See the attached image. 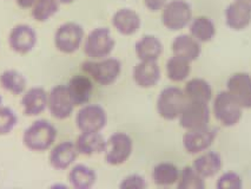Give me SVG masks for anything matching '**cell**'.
I'll list each match as a JSON object with an SVG mask.
<instances>
[{"instance_id":"obj_1","label":"cell","mask_w":251,"mask_h":189,"mask_svg":"<svg viewBox=\"0 0 251 189\" xmlns=\"http://www.w3.org/2000/svg\"><path fill=\"white\" fill-rule=\"evenodd\" d=\"M58 132L48 120H36L23 133V144L32 153H45L55 144Z\"/></svg>"},{"instance_id":"obj_2","label":"cell","mask_w":251,"mask_h":189,"mask_svg":"<svg viewBox=\"0 0 251 189\" xmlns=\"http://www.w3.org/2000/svg\"><path fill=\"white\" fill-rule=\"evenodd\" d=\"M80 69L83 74L89 76L99 86H110L115 84L121 76L122 63L113 57L86 59L81 63Z\"/></svg>"},{"instance_id":"obj_3","label":"cell","mask_w":251,"mask_h":189,"mask_svg":"<svg viewBox=\"0 0 251 189\" xmlns=\"http://www.w3.org/2000/svg\"><path fill=\"white\" fill-rule=\"evenodd\" d=\"M85 30L80 24L68 22L59 25L54 32V48L64 54H74L83 48Z\"/></svg>"},{"instance_id":"obj_4","label":"cell","mask_w":251,"mask_h":189,"mask_svg":"<svg viewBox=\"0 0 251 189\" xmlns=\"http://www.w3.org/2000/svg\"><path fill=\"white\" fill-rule=\"evenodd\" d=\"M115 46L116 40L111 34L110 28L96 27L85 37L83 51L87 59H103L110 57Z\"/></svg>"},{"instance_id":"obj_5","label":"cell","mask_w":251,"mask_h":189,"mask_svg":"<svg viewBox=\"0 0 251 189\" xmlns=\"http://www.w3.org/2000/svg\"><path fill=\"white\" fill-rule=\"evenodd\" d=\"M188 103L184 90L178 86H168L163 89L157 98L156 109L163 120L175 121L182 113L184 107Z\"/></svg>"},{"instance_id":"obj_6","label":"cell","mask_w":251,"mask_h":189,"mask_svg":"<svg viewBox=\"0 0 251 189\" xmlns=\"http://www.w3.org/2000/svg\"><path fill=\"white\" fill-rule=\"evenodd\" d=\"M133 151V141L126 133H115L106 139L104 160L110 165L124 164Z\"/></svg>"},{"instance_id":"obj_7","label":"cell","mask_w":251,"mask_h":189,"mask_svg":"<svg viewBox=\"0 0 251 189\" xmlns=\"http://www.w3.org/2000/svg\"><path fill=\"white\" fill-rule=\"evenodd\" d=\"M191 6L185 0H171L162 10V23L169 31H180L190 25Z\"/></svg>"},{"instance_id":"obj_8","label":"cell","mask_w":251,"mask_h":189,"mask_svg":"<svg viewBox=\"0 0 251 189\" xmlns=\"http://www.w3.org/2000/svg\"><path fill=\"white\" fill-rule=\"evenodd\" d=\"M75 122L80 133L101 132L107 126V112L99 104L87 103L79 107Z\"/></svg>"},{"instance_id":"obj_9","label":"cell","mask_w":251,"mask_h":189,"mask_svg":"<svg viewBox=\"0 0 251 189\" xmlns=\"http://www.w3.org/2000/svg\"><path fill=\"white\" fill-rule=\"evenodd\" d=\"M214 115L222 126L233 127L241 121L242 108L237 101L227 91H221L215 97L214 101Z\"/></svg>"},{"instance_id":"obj_10","label":"cell","mask_w":251,"mask_h":189,"mask_svg":"<svg viewBox=\"0 0 251 189\" xmlns=\"http://www.w3.org/2000/svg\"><path fill=\"white\" fill-rule=\"evenodd\" d=\"M75 103L65 84L55 85L49 91L48 110L50 115L58 121L68 120L75 111Z\"/></svg>"},{"instance_id":"obj_11","label":"cell","mask_w":251,"mask_h":189,"mask_svg":"<svg viewBox=\"0 0 251 189\" xmlns=\"http://www.w3.org/2000/svg\"><path fill=\"white\" fill-rule=\"evenodd\" d=\"M178 121H179V126L186 132L209 127L210 109L208 103L188 101L182 113L178 117Z\"/></svg>"},{"instance_id":"obj_12","label":"cell","mask_w":251,"mask_h":189,"mask_svg":"<svg viewBox=\"0 0 251 189\" xmlns=\"http://www.w3.org/2000/svg\"><path fill=\"white\" fill-rule=\"evenodd\" d=\"M8 46L14 54H27L33 51L38 43V34L33 27L27 24H17L8 33Z\"/></svg>"},{"instance_id":"obj_13","label":"cell","mask_w":251,"mask_h":189,"mask_svg":"<svg viewBox=\"0 0 251 189\" xmlns=\"http://www.w3.org/2000/svg\"><path fill=\"white\" fill-rule=\"evenodd\" d=\"M79 153L75 148V142L63 141L55 143L50 149L49 162L55 170H68L77 161Z\"/></svg>"},{"instance_id":"obj_14","label":"cell","mask_w":251,"mask_h":189,"mask_svg":"<svg viewBox=\"0 0 251 189\" xmlns=\"http://www.w3.org/2000/svg\"><path fill=\"white\" fill-rule=\"evenodd\" d=\"M216 133L215 129L206 127L203 129L188 130L183 136V147L190 155H197L208 150L215 142Z\"/></svg>"},{"instance_id":"obj_15","label":"cell","mask_w":251,"mask_h":189,"mask_svg":"<svg viewBox=\"0 0 251 189\" xmlns=\"http://www.w3.org/2000/svg\"><path fill=\"white\" fill-rule=\"evenodd\" d=\"M23 113L27 117H38L48 110L49 92L42 86H32L22 96Z\"/></svg>"},{"instance_id":"obj_16","label":"cell","mask_w":251,"mask_h":189,"mask_svg":"<svg viewBox=\"0 0 251 189\" xmlns=\"http://www.w3.org/2000/svg\"><path fill=\"white\" fill-rule=\"evenodd\" d=\"M227 91L243 109H251V76L247 72L232 75L227 81Z\"/></svg>"},{"instance_id":"obj_17","label":"cell","mask_w":251,"mask_h":189,"mask_svg":"<svg viewBox=\"0 0 251 189\" xmlns=\"http://www.w3.org/2000/svg\"><path fill=\"white\" fill-rule=\"evenodd\" d=\"M93 81L85 74H78L71 77L68 83L69 94L74 101L75 108L90 103L93 94Z\"/></svg>"},{"instance_id":"obj_18","label":"cell","mask_w":251,"mask_h":189,"mask_svg":"<svg viewBox=\"0 0 251 189\" xmlns=\"http://www.w3.org/2000/svg\"><path fill=\"white\" fill-rule=\"evenodd\" d=\"M113 28L122 36H133L141 28L139 14L131 8H119L111 19Z\"/></svg>"},{"instance_id":"obj_19","label":"cell","mask_w":251,"mask_h":189,"mask_svg":"<svg viewBox=\"0 0 251 189\" xmlns=\"http://www.w3.org/2000/svg\"><path fill=\"white\" fill-rule=\"evenodd\" d=\"M133 82L142 89H151L160 81V68L157 62L139 60L132 71Z\"/></svg>"},{"instance_id":"obj_20","label":"cell","mask_w":251,"mask_h":189,"mask_svg":"<svg viewBox=\"0 0 251 189\" xmlns=\"http://www.w3.org/2000/svg\"><path fill=\"white\" fill-rule=\"evenodd\" d=\"M79 155L93 156L104 154L106 147V139L101 132L80 133L75 141Z\"/></svg>"},{"instance_id":"obj_21","label":"cell","mask_w":251,"mask_h":189,"mask_svg":"<svg viewBox=\"0 0 251 189\" xmlns=\"http://www.w3.org/2000/svg\"><path fill=\"white\" fill-rule=\"evenodd\" d=\"M68 180L74 189H91L97 183L98 176L96 170L89 165L75 163L69 169Z\"/></svg>"},{"instance_id":"obj_22","label":"cell","mask_w":251,"mask_h":189,"mask_svg":"<svg viewBox=\"0 0 251 189\" xmlns=\"http://www.w3.org/2000/svg\"><path fill=\"white\" fill-rule=\"evenodd\" d=\"M135 52L139 60L157 62L163 54V44L156 36L145 34L136 43Z\"/></svg>"},{"instance_id":"obj_23","label":"cell","mask_w":251,"mask_h":189,"mask_svg":"<svg viewBox=\"0 0 251 189\" xmlns=\"http://www.w3.org/2000/svg\"><path fill=\"white\" fill-rule=\"evenodd\" d=\"M171 50L175 56L183 57L192 63L198 59L202 49H201V43L191 34H179L172 42Z\"/></svg>"},{"instance_id":"obj_24","label":"cell","mask_w":251,"mask_h":189,"mask_svg":"<svg viewBox=\"0 0 251 189\" xmlns=\"http://www.w3.org/2000/svg\"><path fill=\"white\" fill-rule=\"evenodd\" d=\"M226 24L231 30L242 31L251 23V10L235 1L227 6L226 11Z\"/></svg>"},{"instance_id":"obj_25","label":"cell","mask_w":251,"mask_h":189,"mask_svg":"<svg viewBox=\"0 0 251 189\" xmlns=\"http://www.w3.org/2000/svg\"><path fill=\"white\" fill-rule=\"evenodd\" d=\"M0 88L13 96H20L27 90V81L18 70L7 69L0 74Z\"/></svg>"},{"instance_id":"obj_26","label":"cell","mask_w":251,"mask_h":189,"mask_svg":"<svg viewBox=\"0 0 251 189\" xmlns=\"http://www.w3.org/2000/svg\"><path fill=\"white\" fill-rule=\"evenodd\" d=\"M180 170L171 162H160L153 167L152 181L158 187H171L177 185Z\"/></svg>"},{"instance_id":"obj_27","label":"cell","mask_w":251,"mask_h":189,"mask_svg":"<svg viewBox=\"0 0 251 189\" xmlns=\"http://www.w3.org/2000/svg\"><path fill=\"white\" fill-rule=\"evenodd\" d=\"M184 94L190 102L209 103L212 98V89L203 78H192L186 82Z\"/></svg>"},{"instance_id":"obj_28","label":"cell","mask_w":251,"mask_h":189,"mask_svg":"<svg viewBox=\"0 0 251 189\" xmlns=\"http://www.w3.org/2000/svg\"><path fill=\"white\" fill-rule=\"evenodd\" d=\"M192 167L204 179H208V177H212L220 173L222 168V159L217 153L209 151V153L198 156L192 163Z\"/></svg>"},{"instance_id":"obj_29","label":"cell","mask_w":251,"mask_h":189,"mask_svg":"<svg viewBox=\"0 0 251 189\" xmlns=\"http://www.w3.org/2000/svg\"><path fill=\"white\" fill-rule=\"evenodd\" d=\"M166 76L174 83L184 82L190 76L191 62L179 56H172L166 62Z\"/></svg>"},{"instance_id":"obj_30","label":"cell","mask_w":251,"mask_h":189,"mask_svg":"<svg viewBox=\"0 0 251 189\" xmlns=\"http://www.w3.org/2000/svg\"><path fill=\"white\" fill-rule=\"evenodd\" d=\"M189 31L195 39L200 43H208L216 34V27L212 20L208 17H196L191 20Z\"/></svg>"},{"instance_id":"obj_31","label":"cell","mask_w":251,"mask_h":189,"mask_svg":"<svg viewBox=\"0 0 251 189\" xmlns=\"http://www.w3.org/2000/svg\"><path fill=\"white\" fill-rule=\"evenodd\" d=\"M59 7L58 0H38L31 8V16L38 23H46L59 12Z\"/></svg>"},{"instance_id":"obj_32","label":"cell","mask_w":251,"mask_h":189,"mask_svg":"<svg viewBox=\"0 0 251 189\" xmlns=\"http://www.w3.org/2000/svg\"><path fill=\"white\" fill-rule=\"evenodd\" d=\"M176 186L178 189H204L205 182L204 177L201 176L192 165H186L180 170Z\"/></svg>"},{"instance_id":"obj_33","label":"cell","mask_w":251,"mask_h":189,"mask_svg":"<svg viewBox=\"0 0 251 189\" xmlns=\"http://www.w3.org/2000/svg\"><path fill=\"white\" fill-rule=\"evenodd\" d=\"M18 124V116L10 107L0 108V136H7Z\"/></svg>"},{"instance_id":"obj_34","label":"cell","mask_w":251,"mask_h":189,"mask_svg":"<svg viewBox=\"0 0 251 189\" xmlns=\"http://www.w3.org/2000/svg\"><path fill=\"white\" fill-rule=\"evenodd\" d=\"M243 183L238 174L226 173L217 181V189H241Z\"/></svg>"},{"instance_id":"obj_35","label":"cell","mask_w":251,"mask_h":189,"mask_svg":"<svg viewBox=\"0 0 251 189\" xmlns=\"http://www.w3.org/2000/svg\"><path fill=\"white\" fill-rule=\"evenodd\" d=\"M148 187V183L145 179L139 174H131L125 176L119 183L121 189H145Z\"/></svg>"},{"instance_id":"obj_36","label":"cell","mask_w":251,"mask_h":189,"mask_svg":"<svg viewBox=\"0 0 251 189\" xmlns=\"http://www.w3.org/2000/svg\"><path fill=\"white\" fill-rule=\"evenodd\" d=\"M145 7L151 12H158L162 11L168 2V0H143Z\"/></svg>"},{"instance_id":"obj_37","label":"cell","mask_w":251,"mask_h":189,"mask_svg":"<svg viewBox=\"0 0 251 189\" xmlns=\"http://www.w3.org/2000/svg\"><path fill=\"white\" fill-rule=\"evenodd\" d=\"M38 0H16L17 5L23 10H31Z\"/></svg>"},{"instance_id":"obj_38","label":"cell","mask_w":251,"mask_h":189,"mask_svg":"<svg viewBox=\"0 0 251 189\" xmlns=\"http://www.w3.org/2000/svg\"><path fill=\"white\" fill-rule=\"evenodd\" d=\"M235 1L239 2V4L244 5V6H247L248 8H250L251 10V0H235Z\"/></svg>"},{"instance_id":"obj_39","label":"cell","mask_w":251,"mask_h":189,"mask_svg":"<svg viewBox=\"0 0 251 189\" xmlns=\"http://www.w3.org/2000/svg\"><path fill=\"white\" fill-rule=\"evenodd\" d=\"M52 189H58V188H61V189H66L68 188V186H65V185H60V183H55V185H53L51 187Z\"/></svg>"},{"instance_id":"obj_40","label":"cell","mask_w":251,"mask_h":189,"mask_svg":"<svg viewBox=\"0 0 251 189\" xmlns=\"http://www.w3.org/2000/svg\"><path fill=\"white\" fill-rule=\"evenodd\" d=\"M58 1L63 5H69V4H72V2H75V0H58Z\"/></svg>"},{"instance_id":"obj_41","label":"cell","mask_w":251,"mask_h":189,"mask_svg":"<svg viewBox=\"0 0 251 189\" xmlns=\"http://www.w3.org/2000/svg\"><path fill=\"white\" fill-rule=\"evenodd\" d=\"M2 107V96L0 95V108Z\"/></svg>"}]
</instances>
